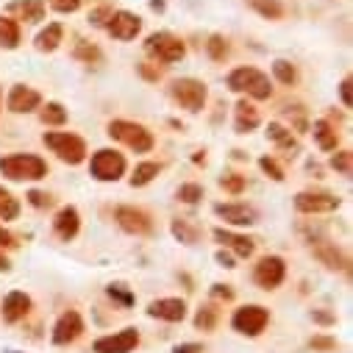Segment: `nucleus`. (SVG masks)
I'll list each match as a JSON object with an SVG mask.
<instances>
[{
    "label": "nucleus",
    "instance_id": "nucleus-52",
    "mask_svg": "<svg viewBox=\"0 0 353 353\" xmlns=\"http://www.w3.org/2000/svg\"><path fill=\"white\" fill-rule=\"evenodd\" d=\"M153 9H164V0H153Z\"/></svg>",
    "mask_w": 353,
    "mask_h": 353
},
{
    "label": "nucleus",
    "instance_id": "nucleus-7",
    "mask_svg": "<svg viewBox=\"0 0 353 353\" xmlns=\"http://www.w3.org/2000/svg\"><path fill=\"white\" fill-rule=\"evenodd\" d=\"M125 172V159L117 150H98L92 156V175L98 181H117Z\"/></svg>",
    "mask_w": 353,
    "mask_h": 353
},
{
    "label": "nucleus",
    "instance_id": "nucleus-13",
    "mask_svg": "<svg viewBox=\"0 0 353 353\" xmlns=\"http://www.w3.org/2000/svg\"><path fill=\"white\" fill-rule=\"evenodd\" d=\"M81 331H83L81 314H78V312H64V314L59 317L56 328H53V342H56V345H67V342L78 339Z\"/></svg>",
    "mask_w": 353,
    "mask_h": 353
},
{
    "label": "nucleus",
    "instance_id": "nucleus-40",
    "mask_svg": "<svg viewBox=\"0 0 353 353\" xmlns=\"http://www.w3.org/2000/svg\"><path fill=\"white\" fill-rule=\"evenodd\" d=\"M220 184H223L228 192H242V179H239V175H225Z\"/></svg>",
    "mask_w": 353,
    "mask_h": 353
},
{
    "label": "nucleus",
    "instance_id": "nucleus-35",
    "mask_svg": "<svg viewBox=\"0 0 353 353\" xmlns=\"http://www.w3.org/2000/svg\"><path fill=\"white\" fill-rule=\"evenodd\" d=\"M201 198H203V190L198 184H184L179 190V201H184V203H198Z\"/></svg>",
    "mask_w": 353,
    "mask_h": 353
},
{
    "label": "nucleus",
    "instance_id": "nucleus-20",
    "mask_svg": "<svg viewBox=\"0 0 353 353\" xmlns=\"http://www.w3.org/2000/svg\"><path fill=\"white\" fill-rule=\"evenodd\" d=\"M214 239H217V242H223L225 248L236 250V256H242V259H248V256L253 253V242H250L248 236H239V234H231V231L217 228V231H214Z\"/></svg>",
    "mask_w": 353,
    "mask_h": 353
},
{
    "label": "nucleus",
    "instance_id": "nucleus-9",
    "mask_svg": "<svg viewBox=\"0 0 353 353\" xmlns=\"http://www.w3.org/2000/svg\"><path fill=\"white\" fill-rule=\"evenodd\" d=\"M284 273H287V268H284V261H281L279 256H264V259L256 264L253 279H256V284H259L261 290H276V287L284 281Z\"/></svg>",
    "mask_w": 353,
    "mask_h": 353
},
{
    "label": "nucleus",
    "instance_id": "nucleus-47",
    "mask_svg": "<svg viewBox=\"0 0 353 353\" xmlns=\"http://www.w3.org/2000/svg\"><path fill=\"white\" fill-rule=\"evenodd\" d=\"M0 245H17V242H14V236H12L3 225H0Z\"/></svg>",
    "mask_w": 353,
    "mask_h": 353
},
{
    "label": "nucleus",
    "instance_id": "nucleus-18",
    "mask_svg": "<svg viewBox=\"0 0 353 353\" xmlns=\"http://www.w3.org/2000/svg\"><path fill=\"white\" fill-rule=\"evenodd\" d=\"M31 309V298L26 292H9L6 301H3V320L6 323H17L28 314Z\"/></svg>",
    "mask_w": 353,
    "mask_h": 353
},
{
    "label": "nucleus",
    "instance_id": "nucleus-42",
    "mask_svg": "<svg viewBox=\"0 0 353 353\" xmlns=\"http://www.w3.org/2000/svg\"><path fill=\"white\" fill-rule=\"evenodd\" d=\"M214 317H217L214 309H203V312L198 314V325H201V328H212V325H214Z\"/></svg>",
    "mask_w": 353,
    "mask_h": 353
},
{
    "label": "nucleus",
    "instance_id": "nucleus-30",
    "mask_svg": "<svg viewBox=\"0 0 353 353\" xmlns=\"http://www.w3.org/2000/svg\"><path fill=\"white\" fill-rule=\"evenodd\" d=\"M17 214H20V203H17V198H12L9 190L0 187V217H3V220H14Z\"/></svg>",
    "mask_w": 353,
    "mask_h": 353
},
{
    "label": "nucleus",
    "instance_id": "nucleus-25",
    "mask_svg": "<svg viewBox=\"0 0 353 353\" xmlns=\"http://www.w3.org/2000/svg\"><path fill=\"white\" fill-rule=\"evenodd\" d=\"M248 3H250L253 12H259L268 20H281L284 17V6L279 3V0H248Z\"/></svg>",
    "mask_w": 353,
    "mask_h": 353
},
{
    "label": "nucleus",
    "instance_id": "nucleus-28",
    "mask_svg": "<svg viewBox=\"0 0 353 353\" xmlns=\"http://www.w3.org/2000/svg\"><path fill=\"white\" fill-rule=\"evenodd\" d=\"M159 175V164H153V161H145V164H139L137 170H134V175H131V184L134 187H145V184H150L153 179Z\"/></svg>",
    "mask_w": 353,
    "mask_h": 353
},
{
    "label": "nucleus",
    "instance_id": "nucleus-26",
    "mask_svg": "<svg viewBox=\"0 0 353 353\" xmlns=\"http://www.w3.org/2000/svg\"><path fill=\"white\" fill-rule=\"evenodd\" d=\"M61 26L59 23H53V26H48L39 37H37V48L39 50H45V53H50V50H56L59 48V42H61Z\"/></svg>",
    "mask_w": 353,
    "mask_h": 353
},
{
    "label": "nucleus",
    "instance_id": "nucleus-53",
    "mask_svg": "<svg viewBox=\"0 0 353 353\" xmlns=\"http://www.w3.org/2000/svg\"><path fill=\"white\" fill-rule=\"evenodd\" d=\"M3 353H20V350H3Z\"/></svg>",
    "mask_w": 353,
    "mask_h": 353
},
{
    "label": "nucleus",
    "instance_id": "nucleus-27",
    "mask_svg": "<svg viewBox=\"0 0 353 353\" xmlns=\"http://www.w3.org/2000/svg\"><path fill=\"white\" fill-rule=\"evenodd\" d=\"M314 139L323 150H336V131L325 123V120H317L314 123Z\"/></svg>",
    "mask_w": 353,
    "mask_h": 353
},
{
    "label": "nucleus",
    "instance_id": "nucleus-39",
    "mask_svg": "<svg viewBox=\"0 0 353 353\" xmlns=\"http://www.w3.org/2000/svg\"><path fill=\"white\" fill-rule=\"evenodd\" d=\"M109 295H112V298H117V301H123L125 306H131V303H134V298H131L120 284H112V287H109Z\"/></svg>",
    "mask_w": 353,
    "mask_h": 353
},
{
    "label": "nucleus",
    "instance_id": "nucleus-11",
    "mask_svg": "<svg viewBox=\"0 0 353 353\" xmlns=\"http://www.w3.org/2000/svg\"><path fill=\"white\" fill-rule=\"evenodd\" d=\"M139 31H142V20L137 14H131V12H117V14L109 17V34L114 39H120V42L137 39Z\"/></svg>",
    "mask_w": 353,
    "mask_h": 353
},
{
    "label": "nucleus",
    "instance_id": "nucleus-49",
    "mask_svg": "<svg viewBox=\"0 0 353 353\" xmlns=\"http://www.w3.org/2000/svg\"><path fill=\"white\" fill-rule=\"evenodd\" d=\"M217 261L223 264V268H234V259L228 253H217Z\"/></svg>",
    "mask_w": 353,
    "mask_h": 353
},
{
    "label": "nucleus",
    "instance_id": "nucleus-4",
    "mask_svg": "<svg viewBox=\"0 0 353 353\" xmlns=\"http://www.w3.org/2000/svg\"><path fill=\"white\" fill-rule=\"evenodd\" d=\"M109 137L125 142V145H128L131 150H137V153H148V150L153 148L150 131L142 128V125H137V123H128V120H114V123H109Z\"/></svg>",
    "mask_w": 353,
    "mask_h": 353
},
{
    "label": "nucleus",
    "instance_id": "nucleus-43",
    "mask_svg": "<svg viewBox=\"0 0 353 353\" xmlns=\"http://www.w3.org/2000/svg\"><path fill=\"white\" fill-rule=\"evenodd\" d=\"M28 201H31L34 206H39V209L53 203V198H50V195H45V192H31V195H28Z\"/></svg>",
    "mask_w": 353,
    "mask_h": 353
},
{
    "label": "nucleus",
    "instance_id": "nucleus-46",
    "mask_svg": "<svg viewBox=\"0 0 353 353\" xmlns=\"http://www.w3.org/2000/svg\"><path fill=\"white\" fill-rule=\"evenodd\" d=\"M203 350V345H198V342H192V345H179L175 347V353H201Z\"/></svg>",
    "mask_w": 353,
    "mask_h": 353
},
{
    "label": "nucleus",
    "instance_id": "nucleus-50",
    "mask_svg": "<svg viewBox=\"0 0 353 353\" xmlns=\"http://www.w3.org/2000/svg\"><path fill=\"white\" fill-rule=\"evenodd\" d=\"M214 295H220V298H231L234 292H231V290H223V284H217V290H214Z\"/></svg>",
    "mask_w": 353,
    "mask_h": 353
},
{
    "label": "nucleus",
    "instance_id": "nucleus-32",
    "mask_svg": "<svg viewBox=\"0 0 353 353\" xmlns=\"http://www.w3.org/2000/svg\"><path fill=\"white\" fill-rule=\"evenodd\" d=\"M331 167L339 170L342 175H350V172H353V153H350V150L334 153V156H331Z\"/></svg>",
    "mask_w": 353,
    "mask_h": 353
},
{
    "label": "nucleus",
    "instance_id": "nucleus-24",
    "mask_svg": "<svg viewBox=\"0 0 353 353\" xmlns=\"http://www.w3.org/2000/svg\"><path fill=\"white\" fill-rule=\"evenodd\" d=\"M314 253H317V259L325 264V268H331V270H342L345 264H347V261H345V256H342L334 245H317V248H314Z\"/></svg>",
    "mask_w": 353,
    "mask_h": 353
},
{
    "label": "nucleus",
    "instance_id": "nucleus-3",
    "mask_svg": "<svg viewBox=\"0 0 353 353\" xmlns=\"http://www.w3.org/2000/svg\"><path fill=\"white\" fill-rule=\"evenodd\" d=\"M45 145L67 164H81L86 159V145L81 137L75 134H67V131H50L45 134Z\"/></svg>",
    "mask_w": 353,
    "mask_h": 353
},
{
    "label": "nucleus",
    "instance_id": "nucleus-31",
    "mask_svg": "<svg viewBox=\"0 0 353 353\" xmlns=\"http://www.w3.org/2000/svg\"><path fill=\"white\" fill-rule=\"evenodd\" d=\"M42 120H45L48 125H64V123H67V112H64V106H59V103H48V106L42 109Z\"/></svg>",
    "mask_w": 353,
    "mask_h": 353
},
{
    "label": "nucleus",
    "instance_id": "nucleus-17",
    "mask_svg": "<svg viewBox=\"0 0 353 353\" xmlns=\"http://www.w3.org/2000/svg\"><path fill=\"white\" fill-rule=\"evenodd\" d=\"M214 212L231 225H253L256 223V212L242 203H220V206H214Z\"/></svg>",
    "mask_w": 353,
    "mask_h": 353
},
{
    "label": "nucleus",
    "instance_id": "nucleus-38",
    "mask_svg": "<svg viewBox=\"0 0 353 353\" xmlns=\"http://www.w3.org/2000/svg\"><path fill=\"white\" fill-rule=\"evenodd\" d=\"M50 6L56 12H61V14H70V12H75L81 6V0H50Z\"/></svg>",
    "mask_w": 353,
    "mask_h": 353
},
{
    "label": "nucleus",
    "instance_id": "nucleus-41",
    "mask_svg": "<svg viewBox=\"0 0 353 353\" xmlns=\"http://www.w3.org/2000/svg\"><path fill=\"white\" fill-rule=\"evenodd\" d=\"M172 231H175V236H181V239H187L190 245L195 242V234H192V231H190V228H187L184 223H172Z\"/></svg>",
    "mask_w": 353,
    "mask_h": 353
},
{
    "label": "nucleus",
    "instance_id": "nucleus-10",
    "mask_svg": "<svg viewBox=\"0 0 353 353\" xmlns=\"http://www.w3.org/2000/svg\"><path fill=\"white\" fill-rule=\"evenodd\" d=\"M139 342V334L137 328H125L120 334H112V336H101L95 342V353H131Z\"/></svg>",
    "mask_w": 353,
    "mask_h": 353
},
{
    "label": "nucleus",
    "instance_id": "nucleus-22",
    "mask_svg": "<svg viewBox=\"0 0 353 353\" xmlns=\"http://www.w3.org/2000/svg\"><path fill=\"white\" fill-rule=\"evenodd\" d=\"M261 123V117H259V109L256 106H250V103H236V131L239 134H248V131H253L256 125Z\"/></svg>",
    "mask_w": 353,
    "mask_h": 353
},
{
    "label": "nucleus",
    "instance_id": "nucleus-21",
    "mask_svg": "<svg viewBox=\"0 0 353 353\" xmlns=\"http://www.w3.org/2000/svg\"><path fill=\"white\" fill-rule=\"evenodd\" d=\"M78 212L72 209V206H64L59 214H56V234L61 236V239H72L75 234H78Z\"/></svg>",
    "mask_w": 353,
    "mask_h": 353
},
{
    "label": "nucleus",
    "instance_id": "nucleus-23",
    "mask_svg": "<svg viewBox=\"0 0 353 353\" xmlns=\"http://www.w3.org/2000/svg\"><path fill=\"white\" fill-rule=\"evenodd\" d=\"M17 45H20V26L9 17H0V48L12 50Z\"/></svg>",
    "mask_w": 353,
    "mask_h": 353
},
{
    "label": "nucleus",
    "instance_id": "nucleus-37",
    "mask_svg": "<svg viewBox=\"0 0 353 353\" xmlns=\"http://www.w3.org/2000/svg\"><path fill=\"white\" fill-rule=\"evenodd\" d=\"M259 164H261V170H264V172H268V175H270V179H273V181H284V170H281V167H279V164H276L273 159H268V156H264V159H261Z\"/></svg>",
    "mask_w": 353,
    "mask_h": 353
},
{
    "label": "nucleus",
    "instance_id": "nucleus-12",
    "mask_svg": "<svg viewBox=\"0 0 353 353\" xmlns=\"http://www.w3.org/2000/svg\"><path fill=\"white\" fill-rule=\"evenodd\" d=\"M295 209L303 214H320V212H334L339 209V198L325 195V192H301L295 198Z\"/></svg>",
    "mask_w": 353,
    "mask_h": 353
},
{
    "label": "nucleus",
    "instance_id": "nucleus-33",
    "mask_svg": "<svg viewBox=\"0 0 353 353\" xmlns=\"http://www.w3.org/2000/svg\"><path fill=\"white\" fill-rule=\"evenodd\" d=\"M206 50H209V56H212L214 61H223V59L228 56V42H225L223 37H217V34H214V37L206 42Z\"/></svg>",
    "mask_w": 353,
    "mask_h": 353
},
{
    "label": "nucleus",
    "instance_id": "nucleus-8",
    "mask_svg": "<svg viewBox=\"0 0 353 353\" xmlns=\"http://www.w3.org/2000/svg\"><path fill=\"white\" fill-rule=\"evenodd\" d=\"M268 320H270L268 309H261V306H242V309L234 314V320H231V323H234V328H236L239 334L256 336V334H261V331H264Z\"/></svg>",
    "mask_w": 353,
    "mask_h": 353
},
{
    "label": "nucleus",
    "instance_id": "nucleus-29",
    "mask_svg": "<svg viewBox=\"0 0 353 353\" xmlns=\"http://www.w3.org/2000/svg\"><path fill=\"white\" fill-rule=\"evenodd\" d=\"M268 137L273 139V142H279L281 148H287V150H298V142L292 139V134L284 128V125H279V123H270V128H268Z\"/></svg>",
    "mask_w": 353,
    "mask_h": 353
},
{
    "label": "nucleus",
    "instance_id": "nucleus-14",
    "mask_svg": "<svg viewBox=\"0 0 353 353\" xmlns=\"http://www.w3.org/2000/svg\"><path fill=\"white\" fill-rule=\"evenodd\" d=\"M39 103H42V98H39L37 90H31V86L17 83L14 90L9 92V112H14V114L34 112V109H39Z\"/></svg>",
    "mask_w": 353,
    "mask_h": 353
},
{
    "label": "nucleus",
    "instance_id": "nucleus-44",
    "mask_svg": "<svg viewBox=\"0 0 353 353\" xmlns=\"http://www.w3.org/2000/svg\"><path fill=\"white\" fill-rule=\"evenodd\" d=\"M339 95H342V103H345V106L353 103V101H350V78H345V81L339 83Z\"/></svg>",
    "mask_w": 353,
    "mask_h": 353
},
{
    "label": "nucleus",
    "instance_id": "nucleus-45",
    "mask_svg": "<svg viewBox=\"0 0 353 353\" xmlns=\"http://www.w3.org/2000/svg\"><path fill=\"white\" fill-rule=\"evenodd\" d=\"M312 347H320V350H334V347H336V342H334V339H325V336H317V339H312Z\"/></svg>",
    "mask_w": 353,
    "mask_h": 353
},
{
    "label": "nucleus",
    "instance_id": "nucleus-15",
    "mask_svg": "<svg viewBox=\"0 0 353 353\" xmlns=\"http://www.w3.org/2000/svg\"><path fill=\"white\" fill-rule=\"evenodd\" d=\"M148 314L150 317H159V320H170V323H179L187 317V303L179 301V298H161V301H153L148 306Z\"/></svg>",
    "mask_w": 353,
    "mask_h": 353
},
{
    "label": "nucleus",
    "instance_id": "nucleus-1",
    "mask_svg": "<svg viewBox=\"0 0 353 353\" xmlns=\"http://www.w3.org/2000/svg\"><path fill=\"white\" fill-rule=\"evenodd\" d=\"M0 172L12 181H39L48 175V164L34 153H17L0 159Z\"/></svg>",
    "mask_w": 353,
    "mask_h": 353
},
{
    "label": "nucleus",
    "instance_id": "nucleus-51",
    "mask_svg": "<svg viewBox=\"0 0 353 353\" xmlns=\"http://www.w3.org/2000/svg\"><path fill=\"white\" fill-rule=\"evenodd\" d=\"M9 268H12V264H9V259H6L3 253H0V270H3V273H6Z\"/></svg>",
    "mask_w": 353,
    "mask_h": 353
},
{
    "label": "nucleus",
    "instance_id": "nucleus-19",
    "mask_svg": "<svg viewBox=\"0 0 353 353\" xmlns=\"http://www.w3.org/2000/svg\"><path fill=\"white\" fill-rule=\"evenodd\" d=\"M12 14H20V20L26 23H39L45 17V3L42 0H17V3L9 6Z\"/></svg>",
    "mask_w": 353,
    "mask_h": 353
},
{
    "label": "nucleus",
    "instance_id": "nucleus-5",
    "mask_svg": "<svg viewBox=\"0 0 353 353\" xmlns=\"http://www.w3.org/2000/svg\"><path fill=\"white\" fill-rule=\"evenodd\" d=\"M170 92H172V98L179 101L187 112H201L203 103H206V86L201 81H195V78H179V81H172Z\"/></svg>",
    "mask_w": 353,
    "mask_h": 353
},
{
    "label": "nucleus",
    "instance_id": "nucleus-34",
    "mask_svg": "<svg viewBox=\"0 0 353 353\" xmlns=\"http://www.w3.org/2000/svg\"><path fill=\"white\" fill-rule=\"evenodd\" d=\"M273 72H276V78L281 81V83H295V67L290 64V61H284V59H279L276 64H273Z\"/></svg>",
    "mask_w": 353,
    "mask_h": 353
},
{
    "label": "nucleus",
    "instance_id": "nucleus-6",
    "mask_svg": "<svg viewBox=\"0 0 353 353\" xmlns=\"http://www.w3.org/2000/svg\"><path fill=\"white\" fill-rule=\"evenodd\" d=\"M145 48H148V53H150L153 59L167 61V64L181 61V59H184V53H187L184 42H181V39H175L172 34H153V37H148Z\"/></svg>",
    "mask_w": 353,
    "mask_h": 353
},
{
    "label": "nucleus",
    "instance_id": "nucleus-48",
    "mask_svg": "<svg viewBox=\"0 0 353 353\" xmlns=\"http://www.w3.org/2000/svg\"><path fill=\"white\" fill-rule=\"evenodd\" d=\"M312 317H314L317 323H323V325H331V323H334V317H331V314H323V312H314Z\"/></svg>",
    "mask_w": 353,
    "mask_h": 353
},
{
    "label": "nucleus",
    "instance_id": "nucleus-2",
    "mask_svg": "<svg viewBox=\"0 0 353 353\" xmlns=\"http://www.w3.org/2000/svg\"><path fill=\"white\" fill-rule=\"evenodd\" d=\"M228 86H231L234 92H248V95L256 98V101L270 98V92H273L268 75L259 72L256 67H236V70L228 75Z\"/></svg>",
    "mask_w": 353,
    "mask_h": 353
},
{
    "label": "nucleus",
    "instance_id": "nucleus-16",
    "mask_svg": "<svg viewBox=\"0 0 353 353\" xmlns=\"http://www.w3.org/2000/svg\"><path fill=\"white\" fill-rule=\"evenodd\" d=\"M117 223L128 234H148L150 231V217L145 212L134 209V206H120L117 209Z\"/></svg>",
    "mask_w": 353,
    "mask_h": 353
},
{
    "label": "nucleus",
    "instance_id": "nucleus-36",
    "mask_svg": "<svg viewBox=\"0 0 353 353\" xmlns=\"http://www.w3.org/2000/svg\"><path fill=\"white\" fill-rule=\"evenodd\" d=\"M75 56L92 64V61H98V59H101V50H98L95 45H90V42H78V48H75Z\"/></svg>",
    "mask_w": 353,
    "mask_h": 353
}]
</instances>
